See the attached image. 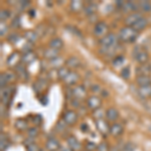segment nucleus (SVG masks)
Returning a JSON list of instances; mask_svg holds the SVG:
<instances>
[{
  "label": "nucleus",
  "instance_id": "nucleus-1",
  "mask_svg": "<svg viewBox=\"0 0 151 151\" xmlns=\"http://www.w3.org/2000/svg\"><path fill=\"white\" fill-rule=\"evenodd\" d=\"M138 32L132 26H125L119 32V38L124 42H133L137 38Z\"/></svg>",
  "mask_w": 151,
  "mask_h": 151
},
{
  "label": "nucleus",
  "instance_id": "nucleus-2",
  "mask_svg": "<svg viewBox=\"0 0 151 151\" xmlns=\"http://www.w3.org/2000/svg\"><path fill=\"white\" fill-rule=\"evenodd\" d=\"M101 45L104 48H106L107 52L111 50L117 45V36L114 33H109L101 38Z\"/></svg>",
  "mask_w": 151,
  "mask_h": 151
},
{
  "label": "nucleus",
  "instance_id": "nucleus-3",
  "mask_svg": "<svg viewBox=\"0 0 151 151\" xmlns=\"http://www.w3.org/2000/svg\"><path fill=\"white\" fill-rule=\"evenodd\" d=\"M133 55H134V58H135V60H137L140 65H145L148 60V58H149L148 53L146 52L145 50H143L142 48L138 47L134 50Z\"/></svg>",
  "mask_w": 151,
  "mask_h": 151
},
{
  "label": "nucleus",
  "instance_id": "nucleus-4",
  "mask_svg": "<svg viewBox=\"0 0 151 151\" xmlns=\"http://www.w3.org/2000/svg\"><path fill=\"white\" fill-rule=\"evenodd\" d=\"M88 107L90 109H92L93 111H96L100 109V106H101V100H100L97 96H92L91 98L88 99Z\"/></svg>",
  "mask_w": 151,
  "mask_h": 151
},
{
  "label": "nucleus",
  "instance_id": "nucleus-5",
  "mask_svg": "<svg viewBox=\"0 0 151 151\" xmlns=\"http://www.w3.org/2000/svg\"><path fill=\"white\" fill-rule=\"evenodd\" d=\"M107 24L105 22H98L95 25L94 28V33L96 36H105L107 32Z\"/></svg>",
  "mask_w": 151,
  "mask_h": 151
},
{
  "label": "nucleus",
  "instance_id": "nucleus-6",
  "mask_svg": "<svg viewBox=\"0 0 151 151\" xmlns=\"http://www.w3.org/2000/svg\"><path fill=\"white\" fill-rule=\"evenodd\" d=\"M96 126H97V128H98V130L103 134V135H106L107 133L110 132V127H109L108 123H107L105 120H103V119L97 120Z\"/></svg>",
  "mask_w": 151,
  "mask_h": 151
},
{
  "label": "nucleus",
  "instance_id": "nucleus-7",
  "mask_svg": "<svg viewBox=\"0 0 151 151\" xmlns=\"http://www.w3.org/2000/svg\"><path fill=\"white\" fill-rule=\"evenodd\" d=\"M77 121V114L74 111H68L64 115V122L69 125H73Z\"/></svg>",
  "mask_w": 151,
  "mask_h": 151
},
{
  "label": "nucleus",
  "instance_id": "nucleus-8",
  "mask_svg": "<svg viewBox=\"0 0 151 151\" xmlns=\"http://www.w3.org/2000/svg\"><path fill=\"white\" fill-rule=\"evenodd\" d=\"M136 83L140 86V88L142 87H147L151 85V78L149 76H138L137 79H136Z\"/></svg>",
  "mask_w": 151,
  "mask_h": 151
},
{
  "label": "nucleus",
  "instance_id": "nucleus-9",
  "mask_svg": "<svg viewBox=\"0 0 151 151\" xmlns=\"http://www.w3.org/2000/svg\"><path fill=\"white\" fill-rule=\"evenodd\" d=\"M140 18H142V16H141L140 13H137V12H134V13L130 14V15H128L127 17L125 19V23L127 24L128 26H132L134 23L136 22V21H138Z\"/></svg>",
  "mask_w": 151,
  "mask_h": 151
},
{
  "label": "nucleus",
  "instance_id": "nucleus-10",
  "mask_svg": "<svg viewBox=\"0 0 151 151\" xmlns=\"http://www.w3.org/2000/svg\"><path fill=\"white\" fill-rule=\"evenodd\" d=\"M147 24H148L147 19L144 18V17H142V18H140L138 21H136V22L132 25V27L138 32V31L145 29V28H146V26H147Z\"/></svg>",
  "mask_w": 151,
  "mask_h": 151
},
{
  "label": "nucleus",
  "instance_id": "nucleus-11",
  "mask_svg": "<svg viewBox=\"0 0 151 151\" xmlns=\"http://www.w3.org/2000/svg\"><path fill=\"white\" fill-rule=\"evenodd\" d=\"M136 73L138 76H149L151 73V65H141L136 69Z\"/></svg>",
  "mask_w": 151,
  "mask_h": 151
},
{
  "label": "nucleus",
  "instance_id": "nucleus-12",
  "mask_svg": "<svg viewBox=\"0 0 151 151\" xmlns=\"http://www.w3.org/2000/svg\"><path fill=\"white\" fill-rule=\"evenodd\" d=\"M45 146L50 151H55L60 148V143L55 138H48Z\"/></svg>",
  "mask_w": 151,
  "mask_h": 151
},
{
  "label": "nucleus",
  "instance_id": "nucleus-13",
  "mask_svg": "<svg viewBox=\"0 0 151 151\" xmlns=\"http://www.w3.org/2000/svg\"><path fill=\"white\" fill-rule=\"evenodd\" d=\"M110 133L115 137H118L123 133V127L119 123H114L110 127Z\"/></svg>",
  "mask_w": 151,
  "mask_h": 151
},
{
  "label": "nucleus",
  "instance_id": "nucleus-14",
  "mask_svg": "<svg viewBox=\"0 0 151 151\" xmlns=\"http://www.w3.org/2000/svg\"><path fill=\"white\" fill-rule=\"evenodd\" d=\"M73 94H74L75 98L77 100L83 99L86 96V89L83 86H78L77 88H75V89L73 90Z\"/></svg>",
  "mask_w": 151,
  "mask_h": 151
},
{
  "label": "nucleus",
  "instance_id": "nucleus-15",
  "mask_svg": "<svg viewBox=\"0 0 151 151\" xmlns=\"http://www.w3.org/2000/svg\"><path fill=\"white\" fill-rule=\"evenodd\" d=\"M68 144H69V147L73 151L79 150L80 147H81V144H80V142L77 139H76L75 137H73V136H70V137L68 138Z\"/></svg>",
  "mask_w": 151,
  "mask_h": 151
},
{
  "label": "nucleus",
  "instance_id": "nucleus-16",
  "mask_svg": "<svg viewBox=\"0 0 151 151\" xmlns=\"http://www.w3.org/2000/svg\"><path fill=\"white\" fill-rule=\"evenodd\" d=\"M118 116H119L118 111L115 108H110L106 112V118L108 121H115L118 118Z\"/></svg>",
  "mask_w": 151,
  "mask_h": 151
},
{
  "label": "nucleus",
  "instance_id": "nucleus-17",
  "mask_svg": "<svg viewBox=\"0 0 151 151\" xmlns=\"http://www.w3.org/2000/svg\"><path fill=\"white\" fill-rule=\"evenodd\" d=\"M1 97L3 103L8 104L9 100L11 98V88H4L3 91L1 92Z\"/></svg>",
  "mask_w": 151,
  "mask_h": 151
},
{
  "label": "nucleus",
  "instance_id": "nucleus-18",
  "mask_svg": "<svg viewBox=\"0 0 151 151\" xmlns=\"http://www.w3.org/2000/svg\"><path fill=\"white\" fill-rule=\"evenodd\" d=\"M43 55H45V58L52 60H53V58H58V50H53V48H52V47H50V48H47V50H45Z\"/></svg>",
  "mask_w": 151,
  "mask_h": 151
},
{
  "label": "nucleus",
  "instance_id": "nucleus-19",
  "mask_svg": "<svg viewBox=\"0 0 151 151\" xmlns=\"http://www.w3.org/2000/svg\"><path fill=\"white\" fill-rule=\"evenodd\" d=\"M50 47L58 50L60 48L63 47V40L60 38H53L50 42Z\"/></svg>",
  "mask_w": 151,
  "mask_h": 151
},
{
  "label": "nucleus",
  "instance_id": "nucleus-20",
  "mask_svg": "<svg viewBox=\"0 0 151 151\" xmlns=\"http://www.w3.org/2000/svg\"><path fill=\"white\" fill-rule=\"evenodd\" d=\"M139 94L143 99H146L148 97H151V85L147 87H142L139 90Z\"/></svg>",
  "mask_w": 151,
  "mask_h": 151
},
{
  "label": "nucleus",
  "instance_id": "nucleus-21",
  "mask_svg": "<svg viewBox=\"0 0 151 151\" xmlns=\"http://www.w3.org/2000/svg\"><path fill=\"white\" fill-rule=\"evenodd\" d=\"M67 65H68V68H78L80 65H81V62L78 58H75V57H72L68 60L67 62Z\"/></svg>",
  "mask_w": 151,
  "mask_h": 151
},
{
  "label": "nucleus",
  "instance_id": "nucleus-22",
  "mask_svg": "<svg viewBox=\"0 0 151 151\" xmlns=\"http://www.w3.org/2000/svg\"><path fill=\"white\" fill-rule=\"evenodd\" d=\"M78 78L79 77H78V75L76 74V73L70 72L69 74V76L65 79V81L67 84H69V85H74V84H76V82L78 81Z\"/></svg>",
  "mask_w": 151,
  "mask_h": 151
},
{
  "label": "nucleus",
  "instance_id": "nucleus-23",
  "mask_svg": "<svg viewBox=\"0 0 151 151\" xmlns=\"http://www.w3.org/2000/svg\"><path fill=\"white\" fill-rule=\"evenodd\" d=\"M138 5H139V9H141L143 12L151 11V3L149 1H140Z\"/></svg>",
  "mask_w": 151,
  "mask_h": 151
},
{
  "label": "nucleus",
  "instance_id": "nucleus-24",
  "mask_svg": "<svg viewBox=\"0 0 151 151\" xmlns=\"http://www.w3.org/2000/svg\"><path fill=\"white\" fill-rule=\"evenodd\" d=\"M58 78L60 79H65V78L69 76V74H70V70H69V68H65V67H63V68H60L58 69Z\"/></svg>",
  "mask_w": 151,
  "mask_h": 151
},
{
  "label": "nucleus",
  "instance_id": "nucleus-25",
  "mask_svg": "<svg viewBox=\"0 0 151 151\" xmlns=\"http://www.w3.org/2000/svg\"><path fill=\"white\" fill-rule=\"evenodd\" d=\"M35 55H33L32 52H28L27 53H25V55H23L22 62L26 63V64H29V63H31L33 60H35Z\"/></svg>",
  "mask_w": 151,
  "mask_h": 151
},
{
  "label": "nucleus",
  "instance_id": "nucleus-26",
  "mask_svg": "<svg viewBox=\"0 0 151 151\" xmlns=\"http://www.w3.org/2000/svg\"><path fill=\"white\" fill-rule=\"evenodd\" d=\"M25 37L29 42H35L36 38H37V35H36V33L32 32V31H27V32H25Z\"/></svg>",
  "mask_w": 151,
  "mask_h": 151
},
{
  "label": "nucleus",
  "instance_id": "nucleus-27",
  "mask_svg": "<svg viewBox=\"0 0 151 151\" xmlns=\"http://www.w3.org/2000/svg\"><path fill=\"white\" fill-rule=\"evenodd\" d=\"M82 6H83V3L81 1H73L72 3H70V8L74 11H79L80 9L82 8Z\"/></svg>",
  "mask_w": 151,
  "mask_h": 151
},
{
  "label": "nucleus",
  "instance_id": "nucleus-28",
  "mask_svg": "<svg viewBox=\"0 0 151 151\" xmlns=\"http://www.w3.org/2000/svg\"><path fill=\"white\" fill-rule=\"evenodd\" d=\"M121 76L124 78V79H128L130 77V69L128 67H126L122 72H121Z\"/></svg>",
  "mask_w": 151,
  "mask_h": 151
},
{
  "label": "nucleus",
  "instance_id": "nucleus-29",
  "mask_svg": "<svg viewBox=\"0 0 151 151\" xmlns=\"http://www.w3.org/2000/svg\"><path fill=\"white\" fill-rule=\"evenodd\" d=\"M123 63H124V58L123 57H116V58L113 62V64H114V65H121Z\"/></svg>",
  "mask_w": 151,
  "mask_h": 151
},
{
  "label": "nucleus",
  "instance_id": "nucleus-30",
  "mask_svg": "<svg viewBox=\"0 0 151 151\" xmlns=\"http://www.w3.org/2000/svg\"><path fill=\"white\" fill-rule=\"evenodd\" d=\"M37 133H38L37 128H31V129H29V130H28V135H29V137H30V138L35 137V136L37 135Z\"/></svg>",
  "mask_w": 151,
  "mask_h": 151
},
{
  "label": "nucleus",
  "instance_id": "nucleus-31",
  "mask_svg": "<svg viewBox=\"0 0 151 151\" xmlns=\"http://www.w3.org/2000/svg\"><path fill=\"white\" fill-rule=\"evenodd\" d=\"M16 127H17L18 129H20V130H22V129H24V128H26V123L24 122V121H22V120H18L17 122H16Z\"/></svg>",
  "mask_w": 151,
  "mask_h": 151
},
{
  "label": "nucleus",
  "instance_id": "nucleus-32",
  "mask_svg": "<svg viewBox=\"0 0 151 151\" xmlns=\"http://www.w3.org/2000/svg\"><path fill=\"white\" fill-rule=\"evenodd\" d=\"M92 8H96V5H94V4H90L89 6H87L86 8V12L89 14H92L93 12H95V9H92Z\"/></svg>",
  "mask_w": 151,
  "mask_h": 151
},
{
  "label": "nucleus",
  "instance_id": "nucleus-33",
  "mask_svg": "<svg viewBox=\"0 0 151 151\" xmlns=\"http://www.w3.org/2000/svg\"><path fill=\"white\" fill-rule=\"evenodd\" d=\"M0 78H1V88L3 89V87H5L6 83L8 82L5 77V74H1V76H0Z\"/></svg>",
  "mask_w": 151,
  "mask_h": 151
},
{
  "label": "nucleus",
  "instance_id": "nucleus-34",
  "mask_svg": "<svg viewBox=\"0 0 151 151\" xmlns=\"http://www.w3.org/2000/svg\"><path fill=\"white\" fill-rule=\"evenodd\" d=\"M0 14H1V19H2V20H3V19H6L7 17H9V13L6 10H1Z\"/></svg>",
  "mask_w": 151,
  "mask_h": 151
},
{
  "label": "nucleus",
  "instance_id": "nucleus-35",
  "mask_svg": "<svg viewBox=\"0 0 151 151\" xmlns=\"http://www.w3.org/2000/svg\"><path fill=\"white\" fill-rule=\"evenodd\" d=\"M107 150H108V147H107V145L105 144V143H102V144H100L99 151H107Z\"/></svg>",
  "mask_w": 151,
  "mask_h": 151
},
{
  "label": "nucleus",
  "instance_id": "nucleus-36",
  "mask_svg": "<svg viewBox=\"0 0 151 151\" xmlns=\"http://www.w3.org/2000/svg\"><path fill=\"white\" fill-rule=\"evenodd\" d=\"M28 151H37V147L35 144H29L28 145Z\"/></svg>",
  "mask_w": 151,
  "mask_h": 151
},
{
  "label": "nucleus",
  "instance_id": "nucleus-37",
  "mask_svg": "<svg viewBox=\"0 0 151 151\" xmlns=\"http://www.w3.org/2000/svg\"><path fill=\"white\" fill-rule=\"evenodd\" d=\"M3 29H4V32H6V31H7V26L5 24V26L3 27V23H1V35H3Z\"/></svg>",
  "mask_w": 151,
  "mask_h": 151
},
{
  "label": "nucleus",
  "instance_id": "nucleus-38",
  "mask_svg": "<svg viewBox=\"0 0 151 151\" xmlns=\"http://www.w3.org/2000/svg\"><path fill=\"white\" fill-rule=\"evenodd\" d=\"M60 151H73V150L70 149V147H67V148H62V150Z\"/></svg>",
  "mask_w": 151,
  "mask_h": 151
}]
</instances>
